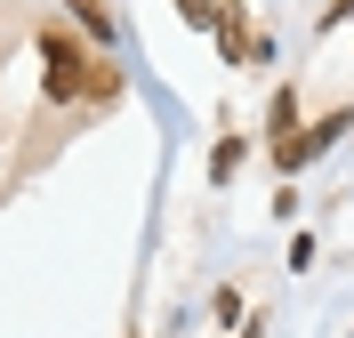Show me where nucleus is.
I'll return each mask as SVG.
<instances>
[{
    "mask_svg": "<svg viewBox=\"0 0 354 338\" xmlns=\"http://www.w3.org/2000/svg\"><path fill=\"white\" fill-rule=\"evenodd\" d=\"M218 32H225V57H234V65H250V57H258V48H250V24H242V17H218Z\"/></svg>",
    "mask_w": 354,
    "mask_h": 338,
    "instance_id": "nucleus-2",
    "label": "nucleus"
},
{
    "mask_svg": "<svg viewBox=\"0 0 354 338\" xmlns=\"http://www.w3.org/2000/svg\"><path fill=\"white\" fill-rule=\"evenodd\" d=\"M41 57H48V97H57V105L88 89V65H81V48H73L65 32H48V41H41Z\"/></svg>",
    "mask_w": 354,
    "mask_h": 338,
    "instance_id": "nucleus-1",
    "label": "nucleus"
},
{
    "mask_svg": "<svg viewBox=\"0 0 354 338\" xmlns=\"http://www.w3.org/2000/svg\"><path fill=\"white\" fill-rule=\"evenodd\" d=\"M177 8H185V24H209V17H218L209 0H177Z\"/></svg>",
    "mask_w": 354,
    "mask_h": 338,
    "instance_id": "nucleus-3",
    "label": "nucleus"
}]
</instances>
